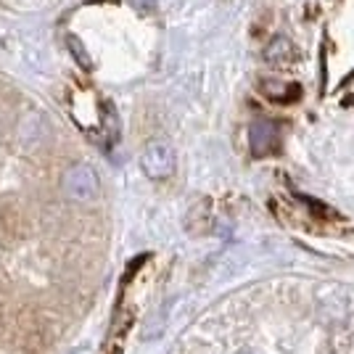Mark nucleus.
<instances>
[{
	"instance_id": "f03ea898",
	"label": "nucleus",
	"mask_w": 354,
	"mask_h": 354,
	"mask_svg": "<svg viewBox=\"0 0 354 354\" xmlns=\"http://www.w3.org/2000/svg\"><path fill=\"white\" fill-rule=\"evenodd\" d=\"M275 146H278V130H275V124L257 122L251 127V148H254V153H270Z\"/></svg>"
},
{
	"instance_id": "20e7f679",
	"label": "nucleus",
	"mask_w": 354,
	"mask_h": 354,
	"mask_svg": "<svg viewBox=\"0 0 354 354\" xmlns=\"http://www.w3.org/2000/svg\"><path fill=\"white\" fill-rule=\"evenodd\" d=\"M265 56H267V61H272V64H275V61L288 59V56H291V43H288V40H283V37H278L275 43L267 48Z\"/></svg>"
},
{
	"instance_id": "7ed1b4c3",
	"label": "nucleus",
	"mask_w": 354,
	"mask_h": 354,
	"mask_svg": "<svg viewBox=\"0 0 354 354\" xmlns=\"http://www.w3.org/2000/svg\"><path fill=\"white\" fill-rule=\"evenodd\" d=\"M69 188H72L77 198H90L95 193V188H98L95 185V175L90 169H85V167H80V169H74L72 175H69Z\"/></svg>"
},
{
	"instance_id": "f257e3e1",
	"label": "nucleus",
	"mask_w": 354,
	"mask_h": 354,
	"mask_svg": "<svg viewBox=\"0 0 354 354\" xmlns=\"http://www.w3.org/2000/svg\"><path fill=\"white\" fill-rule=\"evenodd\" d=\"M143 169L148 177L153 180H164V177L172 175L175 169V156H172V148L164 146V143H153L146 148L143 153Z\"/></svg>"
}]
</instances>
